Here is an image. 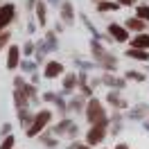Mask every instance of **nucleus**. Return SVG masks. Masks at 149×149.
<instances>
[{
  "instance_id": "7",
  "label": "nucleus",
  "mask_w": 149,
  "mask_h": 149,
  "mask_svg": "<svg viewBox=\"0 0 149 149\" xmlns=\"http://www.w3.org/2000/svg\"><path fill=\"white\" fill-rule=\"evenodd\" d=\"M131 45L138 47V50H145V47H149V36L147 34H136V38L131 41Z\"/></svg>"
},
{
  "instance_id": "9",
  "label": "nucleus",
  "mask_w": 149,
  "mask_h": 149,
  "mask_svg": "<svg viewBox=\"0 0 149 149\" xmlns=\"http://www.w3.org/2000/svg\"><path fill=\"white\" fill-rule=\"evenodd\" d=\"M129 56H133V59H140V61H147V59H149L147 52H145V50H138V47H131V50H129Z\"/></svg>"
},
{
  "instance_id": "11",
  "label": "nucleus",
  "mask_w": 149,
  "mask_h": 149,
  "mask_svg": "<svg viewBox=\"0 0 149 149\" xmlns=\"http://www.w3.org/2000/svg\"><path fill=\"white\" fill-rule=\"evenodd\" d=\"M138 18L149 20V7H138Z\"/></svg>"
},
{
  "instance_id": "12",
  "label": "nucleus",
  "mask_w": 149,
  "mask_h": 149,
  "mask_svg": "<svg viewBox=\"0 0 149 149\" xmlns=\"http://www.w3.org/2000/svg\"><path fill=\"white\" fill-rule=\"evenodd\" d=\"M109 9H118V5H113V2H102L100 5V11H109Z\"/></svg>"
},
{
  "instance_id": "19",
  "label": "nucleus",
  "mask_w": 149,
  "mask_h": 149,
  "mask_svg": "<svg viewBox=\"0 0 149 149\" xmlns=\"http://www.w3.org/2000/svg\"><path fill=\"white\" fill-rule=\"evenodd\" d=\"M115 149H127V145H118V147H115Z\"/></svg>"
},
{
  "instance_id": "10",
  "label": "nucleus",
  "mask_w": 149,
  "mask_h": 149,
  "mask_svg": "<svg viewBox=\"0 0 149 149\" xmlns=\"http://www.w3.org/2000/svg\"><path fill=\"white\" fill-rule=\"evenodd\" d=\"M127 27H129V29H136V32H142L145 23H142L140 18H131V20H127Z\"/></svg>"
},
{
  "instance_id": "6",
  "label": "nucleus",
  "mask_w": 149,
  "mask_h": 149,
  "mask_svg": "<svg viewBox=\"0 0 149 149\" xmlns=\"http://www.w3.org/2000/svg\"><path fill=\"white\" fill-rule=\"evenodd\" d=\"M109 32H111L113 38H118V41H127V29L120 27V25H109Z\"/></svg>"
},
{
  "instance_id": "16",
  "label": "nucleus",
  "mask_w": 149,
  "mask_h": 149,
  "mask_svg": "<svg viewBox=\"0 0 149 149\" xmlns=\"http://www.w3.org/2000/svg\"><path fill=\"white\" fill-rule=\"evenodd\" d=\"M72 86H74V79H72V77H70V79H65V88H72Z\"/></svg>"
},
{
  "instance_id": "5",
  "label": "nucleus",
  "mask_w": 149,
  "mask_h": 149,
  "mask_svg": "<svg viewBox=\"0 0 149 149\" xmlns=\"http://www.w3.org/2000/svg\"><path fill=\"white\" fill-rule=\"evenodd\" d=\"M61 72H63V65L56 63V61H52V63L45 65V77H50V79H52V77H59Z\"/></svg>"
},
{
  "instance_id": "2",
  "label": "nucleus",
  "mask_w": 149,
  "mask_h": 149,
  "mask_svg": "<svg viewBox=\"0 0 149 149\" xmlns=\"http://www.w3.org/2000/svg\"><path fill=\"white\" fill-rule=\"evenodd\" d=\"M88 120L91 122H102L104 120V111H102V104L93 100V102L88 104Z\"/></svg>"
},
{
  "instance_id": "14",
  "label": "nucleus",
  "mask_w": 149,
  "mask_h": 149,
  "mask_svg": "<svg viewBox=\"0 0 149 149\" xmlns=\"http://www.w3.org/2000/svg\"><path fill=\"white\" fill-rule=\"evenodd\" d=\"M11 147H14V138H7L5 142H2V147H0V149H11Z\"/></svg>"
},
{
  "instance_id": "15",
  "label": "nucleus",
  "mask_w": 149,
  "mask_h": 149,
  "mask_svg": "<svg viewBox=\"0 0 149 149\" xmlns=\"http://www.w3.org/2000/svg\"><path fill=\"white\" fill-rule=\"evenodd\" d=\"M129 77H131V79H138V81L142 79V74H140V72H129Z\"/></svg>"
},
{
  "instance_id": "13",
  "label": "nucleus",
  "mask_w": 149,
  "mask_h": 149,
  "mask_svg": "<svg viewBox=\"0 0 149 149\" xmlns=\"http://www.w3.org/2000/svg\"><path fill=\"white\" fill-rule=\"evenodd\" d=\"M63 16L68 20H72V9H70V5H65V7H63Z\"/></svg>"
},
{
  "instance_id": "3",
  "label": "nucleus",
  "mask_w": 149,
  "mask_h": 149,
  "mask_svg": "<svg viewBox=\"0 0 149 149\" xmlns=\"http://www.w3.org/2000/svg\"><path fill=\"white\" fill-rule=\"evenodd\" d=\"M14 18V5H2L0 7V32L7 27Z\"/></svg>"
},
{
  "instance_id": "1",
  "label": "nucleus",
  "mask_w": 149,
  "mask_h": 149,
  "mask_svg": "<svg viewBox=\"0 0 149 149\" xmlns=\"http://www.w3.org/2000/svg\"><path fill=\"white\" fill-rule=\"evenodd\" d=\"M47 122H50V111H41V113L36 115V118H34L32 127L27 129V136H36V133H38L41 129H43V127H45Z\"/></svg>"
},
{
  "instance_id": "4",
  "label": "nucleus",
  "mask_w": 149,
  "mask_h": 149,
  "mask_svg": "<svg viewBox=\"0 0 149 149\" xmlns=\"http://www.w3.org/2000/svg\"><path fill=\"white\" fill-rule=\"evenodd\" d=\"M102 138H104V120H102V122H97L93 129H91V133L86 136V140H88L91 145H97V142H102Z\"/></svg>"
},
{
  "instance_id": "17",
  "label": "nucleus",
  "mask_w": 149,
  "mask_h": 149,
  "mask_svg": "<svg viewBox=\"0 0 149 149\" xmlns=\"http://www.w3.org/2000/svg\"><path fill=\"white\" fill-rule=\"evenodd\" d=\"M120 2H124V5H133L136 0H120Z\"/></svg>"
},
{
  "instance_id": "18",
  "label": "nucleus",
  "mask_w": 149,
  "mask_h": 149,
  "mask_svg": "<svg viewBox=\"0 0 149 149\" xmlns=\"http://www.w3.org/2000/svg\"><path fill=\"white\" fill-rule=\"evenodd\" d=\"M5 41H7V36H0V47H2V43H5Z\"/></svg>"
},
{
  "instance_id": "8",
  "label": "nucleus",
  "mask_w": 149,
  "mask_h": 149,
  "mask_svg": "<svg viewBox=\"0 0 149 149\" xmlns=\"http://www.w3.org/2000/svg\"><path fill=\"white\" fill-rule=\"evenodd\" d=\"M7 65H9V68H16V65H18V47H11V50H9Z\"/></svg>"
}]
</instances>
